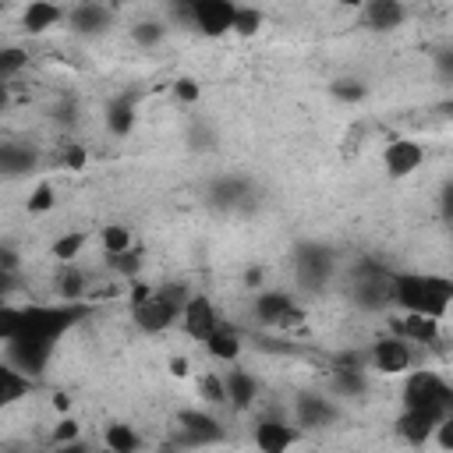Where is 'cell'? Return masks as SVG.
<instances>
[{
  "label": "cell",
  "instance_id": "cell-1",
  "mask_svg": "<svg viewBox=\"0 0 453 453\" xmlns=\"http://www.w3.org/2000/svg\"><path fill=\"white\" fill-rule=\"evenodd\" d=\"M85 301H57V304H28L21 308V326L18 333L4 343L7 361L18 365L25 375L39 379L57 350V340L74 329L85 319Z\"/></svg>",
  "mask_w": 453,
  "mask_h": 453
},
{
  "label": "cell",
  "instance_id": "cell-2",
  "mask_svg": "<svg viewBox=\"0 0 453 453\" xmlns=\"http://www.w3.org/2000/svg\"><path fill=\"white\" fill-rule=\"evenodd\" d=\"M389 297L400 311H421L432 319H446L453 301V280L439 273H393Z\"/></svg>",
  "mask_w": 453,
  "mask_h": 453
},
{
  "label": "cell",
  "instance_id": "cell-3",
  "mask_svg": "<svg viewBox=\"0 0 453 453\" xmlns=\"http://www.w3.org/2000/svg\"><path fill=\"white\" fill-rule=\"evenodd\" d=\"M188 301L184 287H152L131 304V319L142 333H166L180 322V304Z\"/></svg>",
  "mask_w": 453,
  "mask_h": 453
},
{
  "label": "cell",
  "instance_id": "cell-4",
  "mask_svg": "<svg viewBox=\"0 0 453 453\" xmlns=\"http://www.w3.org/2000/svg\"><path fill=\"white\" fill-rule=\"evenodd\" d=\"M403 407H432V411H453V389L449 382L432 372V368H418V372H403Z\"/></svg>",
  "mask_w": 453,
  "mask_h": 453
},
{
  "label": "cell",
  "instance_id": "cell-5",
  "mask_svg": "<svg viewBox=\"0 0 453 453\" xmlns=\"http://www.w3.org/2000/svg\"><path fill=\"white\" fill-rule=\"evenodd\" d=\"M389 276L382 265H372V262H361L354 273H350V297L368 308V311H379V308H389L393 297H389Z\"/></svg>",
  "mask_w": 453,
  "mask_h": 453
},
{
  "label": "cell",
  "instance_id": "cell-6",
  "mask_svg": "<svg viewBox=\"0 0 453 453\" xmlns=\"http://www.w3.org/2000/svg\"><path fill=\"white\" fill-rule=\"evenodd\" d=\"M365 361H368L375 372H382V375H403V372H411V365H414V347H411V340H403L400 333L379 336V340L368 347Z\"/></svg>",
  "mask_w": 453,
  "mask_h": 453
},
{
  "label": "cell",
  "instance_id": "cell-7",
  "mask_svg": "<svg viewBox=\"0 0 453 453\" xmlns=\"http://www.w3.org/2000/svg\"><path fill=\"white\" fill-rule=\"evenodd\" d=\"M255 319L258 322H265V326H297V322H304V311L294 304V297L290 294H283V290H262L258 287V297H255Z\"/></svg>",
  "mask_w": 453,
  "mask_h": 453
},
{
  "label": "cell",
  "instance_id": "cell-8",
  "mask_svg": "<svg viewBox=\"0 0 453 453\" xmlns=\"http://www.w3.org/2000/svg\"><path fill=\"white\" fill-rule=\"evenodd\" d=\"M234 7H237V0H195V7L188 14V25H195L209 39H219V35L230 32Z\"/></svg>",
  "mask_w": 453,
  "mask_h": 453
},
{
  "label": "cell",
  "instance_id": "cell-9",
  "mask_svg": "<svg viewBox=\"0 0 453 453\" xmlns=\"http://www.w3.org/2000/svg\"><path fill=\"white\" fill-rule=\"evenodd\" d=\"M219 322V311L216 304L205 297V294H188V301L180 304V329L191 336V340H205Z\"/></svg>",
  "mask_w": 453,
  "mask_h": 453
},
{
  "label": "cell",
  "instance_id": "cell-10",
  "mask_svg": "<svg viewBox=\"0 0 453 453\" xmlns=\"http://www.w3.org/2000/svg\"><path fill=\"white\" fill-rule=\"evenodd\" d=\"M425 163V145L414 142V138H393L386 149H382V166L389 177H411L414 170H421Z\"/></svg>",
  "mask_w": 453,
  "mask_h": 453
},
{
  "label": "cell",
  "instance_id": "cell-11",
  "mask_svg": "<svg viewBox=\"0 0 453 453\" xmlns=\"http://www.w3.org/2000/svg\"><path fill=\"white\" fill-rule=\"evenodd\" d=\"M453 414V411H432V407H403V414L396 418V432L411 442V446H425L435 435V425Z\"/></svg>",
  "mask_w": 453,
  "mask_h": 453
},
{
  "label": "cell",
  "instance_id": "cell-12",
  "mask_svg": "<svg viewBox=\"0 0 453 453\" xmlns=\"http://www.w3.org/2000/svg\"><path fill=\"white\" fill-rule=\"evenodd\" d=\"M202 347L209 350V357L212 361H223V365H237V357H241V350H244V336H241V329L234 326V322H216V329L202 340Z\"/></svg>",
  "mask_w": 453,
  "mask_h": 453
},
{
  "label": "cell",
  "instance_id": "cell-13",
  "mask_svg": "<svg viewBox=\"0 0 453 453\" xmlns=\"http://www.w3.org/2000/svg\"><path fill=\"white\" fill-rule=\"evenodd\" d=\"M333 265H336V258H333V251H329V248L308 244V248H301V251H297V276H301V283H304V287H322V283L329 280Z\"/></svg>",
  "mask_w": 453,
  "mask_h": 453
},
{
  "label": "cell",
  "instance_id": "cell-14",
  "mask_svg": "<svg viewBox=\"0 0 453 453\" xmlns=\"http://www.w3.org/2000/svg\"><path fill=\"white\" fill-rule=\"evenodd\" d=\"M251 439H255V446H258L262 453H283L287 446L297 442V428L287 425L283 418H262V421L255 425Z\"/></svg>",
  "mask_w": 453,
  "mask_h": 453
},
{
  "label": "cell",
  "instance_id": "cell-15",
  "mask_svg": "<svg viewBox=\"0 0 453 453\" xmlns=\"http://www.w3.org/2000/svg\"><path fill=\"white\" fill-rule=\"evenodd\" d=\"M357 11H361L365 28H372V32H393L407 18V11H403L400 0H365Z\"/></svg>",
  "mask_w": 453,
  "mask_h": 453
},
{
  "label": "cell",
  "instance_id": "cell-16",
  "mask_svg": "<svg viewBox=\"0 0 453 453\" xmlns=\"http://www.w3.org/2000/svg\"><path fill=\"white\" fill-rule=\"evenodd\" d=\"M223 393H226V407L248 411L258 400V379L251 372H244V368H230L223 375Z\"/></svg>",
  "mask_w": 453,
  "mask_h": 453
},
{
  "label": "cell",
  "instance_id": "cell-17",
  "mask_svg": "<svg viewBox=\"0 0 453 453\" xmlns=\"http://www.w3.org/2000/svg\"><path fill=\"white\" fill-rule=\"evenodd\" d=\"M67 18V11L57 4V0H28L25 14H21V28L28 35H42L50 28H57L60 21Z\"/></svg>",
  "mask_w": 453,
  "mask_h": 453
},
{
  "label": "cell",
  "instance_id": "cell-18",
  "mask_svg": "<svg viewBox=\"0 0 453 453\" xmlns=\"http://www.w3.org/2000/svg\"><path fill=\"white\" fill-rule=\"evenodd\" d=\"M35 389V379L25 375L18 365H11L7 357H0V411H7L11 403L25 400Z\"/></svg>",
  "mask_w": 453,
  "mask_h": 453
},
{
  "label": "cell",
  "instance_id": "cell-19",
  "mask_svg": "<svg viewBox=\"0 0 453 453\" xmlns=\"http://www.w3.org/2000/svg\"><path fill=\"white\" fill-rule=\"evenodd\" d=\"M439 322L442 319H432V315H421V311H403L400 315V322H396V333L403 336V340H411V343H421V347H432V343H439Z\"/></svg>",
  "mask_w": 453,
  "mask_h": 453
},
{
  "label": "cell",
  "instance_id": "cell-20",
  "mask_svg": "<svg viewBox=\"0 0 453 453\" xmlns=\"http://www.w3.org/2000/svg\"><path fill=\"white\" fill-rule=\"evenodd\" d=\"M53 294L57 301H85L88 294V276L78 262H60L57 276H53Z\"/></svg>",
  "mask_w": 453,
  "mask_h": 453
},
{
  "label": "cell",
  "instance_id": "cell-21",
  "mask_svg": "<svg viewBox=\"0 0 453 453\" xmlns=\"http://www.w3.org/2000/svg\"><path fill=\"white\" fill-rule=\"evenodd\" d=\"M67 21L74 32H85V35H96L110 25V7L106 4H92V0H81L67 11Z\"/></svg>",
  "mask_w": 453,
  "mask_h": 453
},
{
  "label": "cell",
  "instance_id": "cell-22",
  "mask_svg": "<svg viewBox=\"0 0 453 453\" xmlns=\"http://www.w3.org/2000/svg\"><path fill=\"white\" fill-rule=\"evenodd\" d=\"M39 166V152L25 142H0V173H32Z\"/></svg>",
  "mask_w": 453,
  "mask_h": 453
},
{
  "label": "cell",
  "instance_id": "cell-23",
  "mask_svg": "<svg viewBox=\"0 0 453 453\" xmlns=\"http://www.w3.org/2000/svg\"><path fill=\"white\" fill-rule=\"evenodd\" d=\"M177 421H180V428H184V432H191V439H195V442H212V439H219V435H223L219 421H216L212 414H202V411H180V414H177Z\"/></svg>",
  "mask_w": 453,
  "mask_h": 453
},
{
  "label": "cell",
  "instance_id": "cell-24",
  "mask_svg": "<svg viewBox=\"0 0 453 453\" xmlns=\"http://www.w3.org/2000/svg\"><path fill=\"white\" fill-rule=\"evenodd\" d=\"M106 127H110L113 134H120V138L134 127V96H131V92L110 99V106H106Z\"/></svg>",
  "mask_w": 453,
  "mask_h": 453
},
{
  "label": "cell",
  "instance_id": "cell-25",
  "mask_svg": "<svg viewBox=\"0 0 453 453\" xmlns=\"http://www.w3.org/2000/svg\"><path fill=\"white\" fill-rule=\"evenodd\" d=\"M333 418H336V407L326 396H315L311 393V396H301L297 400V425H308L311 428V425H329Z\"/></svg>",
  "mask_w": 453,
  "mask_h": 453
},
{
  "label": "cell",
  "instance_id": "cell-26",
  "mask_svg": "<svg viewBox=\"0 0 453 453\" xmlns=\"http://www.w3.org/2000/svg\"><path fill=\"white\" fill-rule=\"evenodd\" d=\"M142 265H145V251L142 248H124V251H113V255H106V269L113 273V276H120V280H138V273H142Z\"/></svg>",
  "mask_w": 453,
  "mask_h": 453
},
{
  "label": "cell",
  "instance_id": "cell-27",
  "mask_svg": "<svg viewBox=\"0 0 453 453\" xmlns=\"http://www.w3.org/2000/svg\"><path fill=\"white\" fill-rule=\"evenodd\" d=\"M85 248H88V234H85V230H67V234H60V237L50 244V255H53L57 262H78Z\"/></svg>",
  "mask_w": 453,
  "mask_h": 453
},
{
  "label": "cell",
  "instance_id": "cell-28",
  "mask_svg": "<svg viewBox=\"0 0 453 453\" xmlns=\"http://www.w3.org/2000/svg\"><path fill=\"white\" fill-rule=\"evenodd\" d=\"M333 386H336L340 396L357 400V396L368 393V375H365V368H336L333 372Z\"/></svg>",
  "mask_w": 453,
  "mask_h": 453
},
{
  "label": "cell",
  "instance_id": "cell-29",
  "mask_svg": "<svg viewBox=\"0 0 453 453\" xmlns=\"http://www.w3.org/2000/svg\"><path fill=\"white\" fill-rule=\"evenodd\" d=\"M103 442H106L113 453H134V449L142 446V435H138L131 425H120V421H113V425H106V435H103Z\"/></svg>",
  "mask_w": 453,
  "mask_h": 453
},
{
  "label": "cell",
  "instance_id": "cell-30",
  "mask_svg": "<svg viewBox=\"0 0 453 453\" xmlns=\"http://www.w3.org/2000/svg\"><path fill=\"white\" fill-rule=\"evenodd\" d=\"M262 28V11L258 7H251V4H237L234 7V21H230V32H237V35H255Z\"/></svg>",
  "mask_w": 453,
  "mask_h": 453
},
{
  "label": "cell",
  "instance_id": "cell-31",
  "mask_svg": "<svg viewBox=\"0 0 453 453\" xmlns=\"http://www.w3.org/2000/svg\"><path fill=\"white\" fill-rule=\"evenodd\" d=\"M198 396H202V403H209V407H226L223 375H216V372H202V375H198Z\"/></svg>",
  "mask_w": 453,
  "mask_h": 453
},
{
  "label": "cell",
  "instance_id": "cell-32",
  "mask_svg": "<svg viewBox=\"0 0 453 453\" xmlns=\"http://www.w3.org/2000/svg\"><path fill=\"white\" fill-rule=\"evenodd\" d=\"M244 188H248V184H244L241 177H223V180L212 188V202L230 209V205H237L241 198H248V195H244Z\"/></svg>",
  "mask_w": 453,
  "mask_h": 453
},
{
  "label": "cell",
  "instance_id": "cell-33",
  "mask_svg": "<svg viewBox=\"0 0 453 453\" xmlns=\"http://www.w3.org/2000/svg\"><path fill=\"white\" fill-rule=\"evenodd\" d=\"M99 244H103V255L124 251V248H131V230L120 226V223H110V226L99 230Z\"/></svg>",
  "mask_w": 453,
  "mask_h": 453
},
{
  "label": "cell",
  "instance_id": "cell-34",
  "mask_svg": "<svg viewBox=\"0 0 453 453\" xmlns=\"http://www.w3.org/2000/svg\"><path fill=\"white\" fill-rule=\"evenodd\" d=\"M25 64H28V50H21V46H0V81L14 78Z\"/></svg>",
  "mask_w": 453,
  "mask_h": 453
},
{
  "label": "cell",
  "instance_id": "cell-35",
  "mask_svg": "<svg viewBox=\"0 0 453 453\" xmlns=\"http://www.w3.org/2000/svg\"><path fill=\"white\" fill-rule=\"evenodd\" d=\"M25 205H28V212H35V216H39V212H50V209L57 205L53 184H50V180H39V184L28 191V202H25Z\"/></svg>",
  "mask_w": 453,
  "mask_h": 453
},
{
  "label": "cell",
  "instance_id": "cell-36",
  "mask_svg": "<svg viewBox=\"0 0 453 453\" xmlns=\"http://www.w3.org/2000/svg\"><path fill=\"white\" fill-rule=\"evenodd\" d=\"M18 326H21V308L4 297V301H0V347L18 333Z\"/></svg>",
  "mask_w": 453,
  "mask_h": 453
},
{
  "label": "cell",
  "instance_id": "cell-37",
  "mask_svg": "<svg viewBox=\"0 0 453 453\" xmlns=\"http://www.w3.org/2000/svg\"><path fill=\"white\" fill-rule=\"evenodd\" d=\"M131 35H134L138 46H156V42L166 35V28H163L159 21H138V25L131 28Z\"/></svg>",
  "mask_w": 453,
  "mask_h": 453
},
{
  "label": "cell",
  "instance_id": "cell-38",
  "mask_svg": "<svg viewBox=\"0 0 453 453\" xmlns=\"http://www.w3.org/2000/svg\"><path fill=\"white\" fill-rule=\"evenodd\" d=\"M57 163L67 166V170H81V166H85V145H78V142H64L60 152H57Z\"/></svg>",
  "mask_w": 453,
  "mask_h": 453
},
{
  "label": "cell",
  "instance_id": "cell-39",
  "mask_svg": "<svg viewBox=\"0 0 453 453\" xmlns=\"http://www.w3.org/2000/svg\"><path fill=\"white\" fill-rule=\"evenodd\" d=\"M333 92H336V99H347V103H357V99H365V96H368V88H365L361 81H354V78L336 81V85H333Z\"/></svg>",
  "mask_w": 453,
  "mask_h": 453
},
{
  "label": "cell",
  "instance_id": "cell-40",
  "mask_svg": "<svg viewBox=\"0 0 453 453\" xmlns=\"http://www.w3.org/2000/svg\"><path fill=\"white\" fill-rule=\"evenodd\" d=\"M173 96H177L184 106H191V103H198L202 88H198V81H195V78H177V81H173Z\"/></svg>",
  "mask_w": 453,
  "mask_h": 453
},
{
  "label": "cell",
  "instance_id": "cell-41",
  "mask_svg": "<svg viewBox=\"0 0 453 453\" xmlns=\"http://www.w3.org/2000/svg\"><path fill=\"white\" fill-rule=\"evenodd\" d=\"M74 439H78V421L74 418H60L53 425V442L64 446V442H74Z\"/></svg>",
  "mask_w": 453,
  "mask_h": 453
},
{
  "label": "cell",
  "instance_id": "cell-42",
  "mask_svg": "<svg viewBox=\"0 0 453 453\" xmlns=\"http://www.w3.org/2000/svg\"><path fill=\"white\" fill-rule=\"evenodd\" d=\"M0 269H11V273H18V269H21V255H18V248L0 244Z\"/></svg>",
  "mask_w": 453,
  "mask_h": 453
},
{
  "label": "cell",
  "instance_id": "cell-43",
  "mask_svg": "<svg viewBox=\"0 0 453 453\" xmlns=\"http://www.w3.org/2000/svg\"><path fill=\"white\" fill-rule=\"evenodd\" d=\"M18 287V273H11V269H0V301L4 297H11V290Z\"/></svg>",
  "mask_w": 453,
  "mask_h": 453
},
{
  "label": "cell",
  "instance_id": "cell-44",
  "mask_svg": "<svg viewBox=\"0 0 453 453\" xmlns=\"http://www.w3.org/2000/svg\"><path fill=\"white\" fill-rule=\"evenodd\" d=\"M262 280H265V273H262V269H258V265H255V269H248V273H244V283H248V287H255V290H258V287H262Z\"/></svg>",
  "mask_w": 453,
  "mask_h": 453
},
{
  "label": "cell",
  "instance_id": "cell-45",
  "mask_svg": "<svg viewBox=\"0 0 453 453\" xmlns=\"http://www.w3.org/2000/svg\"><path fill=\"white\" fill-rule=\"evenodd\" d=\"M170 372L180 379V375H188V361L184 357H170Z\"/></svg>",
  "mask_w": 453,
  "mask_h": 453
},
{
  "label": "cell",
  "instance_id": "cell-46",
  "mask_svg": "<svg viewBox=\"0 0 453 453\" xmlns=\"http://www.w3.org/2000/svg\"><path fill=\"white\" fill-rule=\"evenodd\" d=\"M53 407H57V411H67V396H64V393H57V396H53Z\"/></svg>",
  "mask_w": 453,
  "mask_h": 453
},
{
  "label": "cell",
  "instance_id": "cell-47",
  "mask_svg": "<svg viewBox=\"0 0 453 453\" xmlns=\"http://www.w3.org/2000/svg\"><path fill=\"white\" fill-rule=\"evenodd\" d=\"M7 103H11V99H7V88H4V85H0V117H4V113H7Z\"/></svg>",
  "mask_w": 453,
  "mask_h": 453
},
{
  "label": "cell",
  "instance_id": "cell-48",
  "mask_svg": "<svg viewBox=\"0 0 453 453\" xmlns=\"http://www.w3.org/2000/svg\"><path fill=\"white\" fill-rule=\"evenodd\" d=\"M340 4H343V7H361L365 0H340Z\"/></svg>",
  "mask_w": 453,
  "mask_h": 453
},
{
  "label": "cell",
  "instance_id": "cell-49",
  "mask_svg": "<svg viewBox=\"0 0 453 453\" xmlns=\"http://www.w3.org/2000/svg\"><path fill=\"white\" fill-rule=\"evenodd\" d=\"M113 7H124V4H138V0H110Z\"/></svg>",
  "mask_w": 453,
  "mask_h": 453
},
{
  "label": "cell",
  "instance_id": "cell-50",
  "mask_svg": "<svg viewBox=\"0 0 453 453\" xmlns=\"http://www.w3.org/2000/svg\"><path fill=\"white\" fill-rule=\"evenodd\" d=\"M0 11H4V0H0Z\"/></svg>",
  "mask_w": 453,
  "mask_h": 453
}]
</instances>
